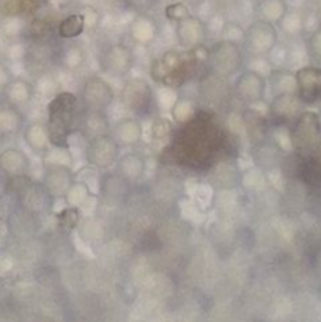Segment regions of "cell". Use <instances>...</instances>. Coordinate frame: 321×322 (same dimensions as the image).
<instances>
[{"instance_id": "cell-1", "label": "cell", "mask_w": 321, "mask_h": 322, "mask_svg": "<svg viewBox=\"0 0 321 322\" xmlns=\"http://www.w3.org/2000/svg\"><path fill=\"white\" fill-rule=\"evenodd\" d=\"M228 145L225 129L213 120L210 114L197 112L195 116L176 134L172 132V145L162 152L164 162L186 165L194 170L205 169L222 159Z\"/></svg>"}, {"instance_id": "cell-2", "label": "cell", "mask_w": 321, "mask_h": 322, "mask_svg": "<svg viewBox=\"0 0 321 322\" xmlns=\"http://www.w3.org/2000/svg\"><path fill=\"white\" fill-rule=\"evenodd\" d=\"M210 47L206 44L186 51H167L151 66V77L169 88H180L198 74L208 63Z\"/></svg>"}, {"instance_id": "cell-3", "label": "cell", "mask_w": 321, "mask_h": 322, "mask_svg": "<svg viewBox=\"0 0 321 322\" xmlns=\"http://www.w3.org/2000/svg\"><path fill=\"white\" fill-rule=\"evenodd\" d=\"M82 112L77 97L69 93H59L47 106V132L52 146L69 148V135L81 128Z\"/></svg>"}, {"instance_id": "cell-4", "label": "cell", "mask_w": 321, "mask_h": 322, "mask_svg": "<svg viewBox=\"0 0 321 322\" xmlns=\"http://www.w3.org/2000/svg\"><path fill=\"white\" fill-rule=\"evenodd\" d=\"M291 145L301 154H310L321 145V121L313 112H302L296 116L290 132Z\"/></svg>"}, {"instance_id": "cell-5", "label": "cell", "mask_w": 321, "mask_h": 322, "mask_svg": "<svg viewBox=\"0 0 321 322\" xmlns=\"http://www.w3.org/2000/svg\"><path fill=\"white\" fill-rule=\"evenodd\" d=\"M242 63H244V57H242L241 47L236 43L220 39L213 47H210L208 65L217 77L225 79V77L236 74L242 68Z\"/></svg>"}, {"instance_id": "cell-6", "label": "cell", "mask_w": 321, "mask_h": 322, "mask_svg": "<svg viewBox=\"0 0 321 322\" xmlns=\"http://www.w3.org/2000/svg\"><path fill=\"white\" fill-rule=\"evenodd\" d=\"M120 148V143L107 132V134L96 135L88 140V145L85 148V159L95 169L107 170L117 164Z\"/></svg>"}, {"instance_id": "cell-7", "label": "cell", "mask_w": 321, "mask_h": 322, "mask_svg": "<svg viewBox=\"0 0 321 322\" xmlns=\"http://www.w3.org/2000/svg\"><path fill=\"white\" fill-rule=\"evenodd\" d=\"M277 39L279 37H277L274 24L258 19L246 30L242 46H244L247 54L254 55V57H263V55H268L274 51Z\"/></svg>"}, {"instance_id": "cell-8", "label": "cell", "mask_w": 321, "mask_h": 322, "mask_svg": "<svg viewBox=\"0 0 321 322\" xmlns=\"http://www.w3.org/2000/svg\"><path fill=\"white\" fill-rule=\"evenodd\" d=\"M121 101L139 116L150 115L154 106L151 87L142 79H132L125 83L123 90H121Z\"/></svg>"}, {"instance_id": "cell-9", "label": "cell", "mask_w": 321, "mask_h": 322, "mask_svg": "<svg viewBox=\"0 0 321 322\" xmlns=\"http://www.w3.org/2000/svg\"><path fill=\"white\" fill-rule=\"evenodd\" d=\"M266 79L257 71H244L238 80L235 82L233 95L238 101H241L246 106H257L265 99L266 95Z\"/></svg>"}, {"instance_id": "cell-10", "label": "cell", "mask_w": 321, "mask_h": 322, "mask_svg": "<svg viewBox=\"0 0 321 322\" xmlns=\"http://www.w3.org/2000/svg\"><path fill=\"white\" fill-rule=\"evenodd\" d=\"M113 101V90L106 80L91 77L82 87V106L85 110L106 112Z\"/></svg>"}, {"instance_id": "cell-11", "label": "cell", "mask_w": 321, "mask_h": 322, "mask_svg": "<svg viewBox=\"0 0 321 322\" xmlns=\"http://www.w3.org/2000/svg\"><path fill=\"white\" fill-rule=\"evenodd\" d=\"M298 97L302 104H315L321 101V68L304 66L295 73Z\"/></svg>"}, {"instance_id": "cell-12", "label": "cell", "mask_w": 321, "mask_h": 322, "mask_svg": "<svg viewBox=\"0 0 321 322\" xmlns=\"http://www.w3.org/2000/svg\"><path fill=\"white\" fill-rule=\"evenodd\" d=\"M74 183V173L69 169V165H47L44 176V190L47 192V195H51V197H66V193Z\"/></svg>"}, {"instance_id": "cell-13", "label": "cell", "mask_w": 321, "mask_h": 322, "mask_svg": "<svg viewBox=\"0 0 321 322\" xmlns=\"http://www.w3.org/2000/svg\"><path fill=\"white\" fill-rule=\"evenodd\" d=\"M176 39L184 49H194L197 46H202L206 43L208 32L206 25L198 18L189 16L186 19L176 22Z\"/></svg>"}, {"instance_id": "cell-14", "label": "cell", "mask_w": 321, "mask_h": 322, "mask_svg": "<svg viewBox=\"0 0 321 322\" xmlns=\"http://www.w3.org/2000/svg\"><path fill=\"white\" fill-rule=\"evenodd\" d=\"M134 57L132 52L123 44H113L103 55V68L107 73L115 76L126 74L132 68Z\"/></svg>"}, {"instance_id": "cell-15", "label": "cell", "mask_w": 321, "mask_h": 322, "mask_svg": "<svg viewBox=\"0 0 321 322\" xmlns=\"http://www.w3.org/2000/svg\"><path fill=\"white\" fill-rule=\"evenodd\" d=\"M145 159L140 154L128 152L117 160V174L123 178L126 183H134V181H139L142 174L145 173Z\"/></svg>"}, {"instance_id": "cell-16", "label": "cell", "mask_w": 321, "mask_h": 322, "mask_svg": "<svg viewBox=\"0 0 321 322\" xmlns=\"http://www.w3.org/2000/svg\"><path fill=\"white\" fill-rule=\"evenodd\" d=\"M144 134V129H142V124L139 120L135 118H125L121 120L115 128H113V138L120 143V146H131L135 145L142 138Z\"/></svg>"}, {"instance_id": "cell-17", "label": "cell", "mask_w": 321, "mask_h": 322, "mask_svg": "<svg viewBox=\"0 0 321 322\" xmlns=\"http://www.w3.org/2000/svg\"><path fill=\"white\" fill-rule=\"evenodd\" d=\"M302 104L296 93L293 95H279L274 96L273 104H271V114L279 121H287L288 118L296 116L298 106Z\"/></svg>"}, {"instance_id": "cell-18", "label": "cell", "mask_w": 321, "mask_h": 322, "mask_svg": "<svg viewBox=\"0 0 321 322\" xmlns=\"http://www.w3.org/2000/svg\"><path fill=\"white\" fill-rule=\"evenodd\" d=\"M271 90H273L274 96L279 95H293L298 92L296 87V76L293 73L287 71V69H276L271 74Z\"/></svg>"}, {"instance_id": "cell-19", "label": "cell", "mask_w": 321, "mask_h": 322, "mask_svg": "<svg viewBox=\"0 0 321 322\" xmlns=\"http://www.w3.org/2000/svg\"><path fill=\"white\" fill-rule=\"evenodd\" d=\"M30 167V162L24 152H21L18 150H8L3 152L2 156V169L13 174V176L21 178L22 174H25V171Z\"/></svg>"}, {"instance_id": "cell-20", "label": "cell", "mask_w": 321, "mask_h": 322, "mask_svg": "<svg viewBox=\"0 0 321 322\" xmlns=\"http://www.w3.org/2000/svg\"><path fill=\"white\" fill-rule=\"evenodd\" d=\"M25 140L28 146L37 151V152H43V151H47L49 146L51 145V138H49V132H47V126H43V124H32L28 126L27 131H25Z\"/></svg>"}, {"instance_id": "cell-21", "label": "cell", "mask_w": 321, "mask_h": 322, "mask_svg": "<svg viewBox=\"0 0 321 322\" xmlns=\"http://www.w3.org/2000/svg\"><path fill=\"white\" fill-rule=\"evenodd\" d=\"M85 30V18L84 15H69L59 24V37L71 39V38H77L79 35H82Z\"/></svg>"}, {"instance_id": "cell-22", "label": "cell", "mask_w": 321, "mask_h": 322, "mask_svg": "<svg viewBox=\"0 0 321 322\" xmlns=\"http://www.w3.org/2000/svg\"><path fill=\"white\" fill-rule=\"evenodd\" d=\"M258 13L261 20L276 24L285 18V6L282 0H265L263 3H260Z\"/></svg>"}, {"instance_id": "cell-23", "label": "cell", "mask_w": 321, "mask_h": 322, "mask_svg": "<svg viewBox=\"0 0 321 322\" xmlns=\"http://www.w3.org/2000/svg\"><path fill=\"white\" fill-rule=\"evenodd\" d=\"M244 121H246V128H247V134L251 135V138L257 143L263 142V134L266 131V124L263 116L255 110H247L244 115Z\"/></svg>"}, {"instance_id": "cell-24", "label": "cell", "mask_w": 321, "mask_h": 322, "mask_svg": "<svg viewBox=\"0 0 321 322\" xmlns=\"http://www.w3.org/2000/svg\"><path fill=\"white\" fill-rule=\"evenodd\" d=\"M197 112H198V109L195 107L194 102H191L189 99H180L173 106L172 115H173V120L176 123L183 124V123H188L189 120H192Z\"/></svg>"}, {"instance_id": "cell-25", "label": "cell", "mask_w": 321, "mask_h": 322, "mask_svg": "<svg viewBox=\"0 0 321 322\" xmlns=\"http://www.w3.org/2000/svg\"><path fill=\"white\" fill-rule=\"evenodd\" d=\"M166 16L170 20L180 22V20H183V19H186V18L191 16V11H189V8L184 3L178 2V3H172V5L167 6V8H166Z\"/></svg>"}, {"instance_id": "cell-26", "label": "cell", "mask_w": 321, "mask_h": 322, "mask_svg": "<svg viewBox=\"0 0 321 322\" xmlns=\"http://www.w3.org/2000/svg\"><path fill=\"white\" fill-rule=\"evenodd\" d=\"M307 51L312 58L321 60V29L310 35V38L307 41Z\"/></svg>"}]
</instances>
